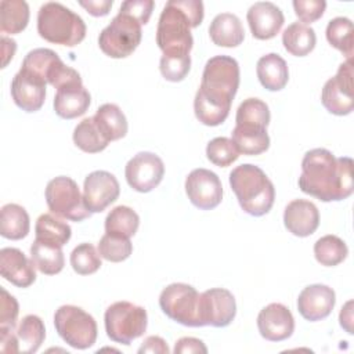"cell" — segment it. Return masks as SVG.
Masks as SVG:
<instances>
[{
	"mask_svg": "<svg viewBox=\"0 0 354 354\" xmlns=\"http://www.w3.org/2000/svg\"><path fill=\"white\" fill-rule=\"evenodd\" d=\"M317 43L315 32L311 26L301 22L290 24L282 33V44L285 50L295 57L310 54Z\"/></svg>",
	"mask_w": 354,
	"mask_h": 354,
	"instance_id": "28",
	"label": "cell"
},
{
	"mask_svg": "<svg viewBox=\"0 0 354 354\" xmlns=\"http://www.w3.org/2000/svg\"><path fill=\"white\" fill-rule=\"evenodd\" d=\"M209 36L216 46L236 47L245 39L241 19L231 12L217 14L209 26Z\"/></svg>",
	"mask_w": 354,
	"mask_h": 354,
	"instance_id": "24",
	"label": "cell"
},
{
	"mask_svg": "<svg viewBox=\"0 0 354 354\" xmlns=\"http://www.w3.org/2000/svg\"><path fill=\"white\" fill-rule=\"evenodd\" d=\"M30 228L29 214L18 203H7L0 212V234L3 238L18 241L28 235Z\"/></svg>",
	"mask_w": 354,
	"mask_h": 354,
	"instance_id": "27",
	"label": "cell"
},
{
	"mask_svg": "<svg viewBox=\"0 0 354 354\" xmlns=\"http://www.w3.org/2000/svg\"><path fill=\"white\" fill-rule=\"evenodd\" d=\"M91 102L83 82H73L59 87L54 97V111L62 119H75L86 113Z\"/></svg>",
	"mask_w": 354,
	"mask_h": 354,
	"instance_id": "22",
	"label": "cell"
},
{
	"mask_svg": "<svg viewBox=\"0 0 354 354\" xmlns=\"http://www.w3.org/2000/svg\"><path fill=\"white\" fill-rule=\"evenodd\" d=\"M353 59L348 58L339 65L336 75L326 80L321 93V102L333 115L344 116L354 108Z\"/></svg>",
	"mask_w": 354,
	"mask_h": 354,
	"instance_id": "12",
	"label": "cell"
},
{
	"mask_svg": "<svg viewBox=\"0 0 354 354\" xmlns=\"http://www.w3.org/2000/svg\"><path fill=\"white\" fill-rule=\"evenodd\" d=\"M104 324L106 336L112 342L129 346L147 330V310L130 301H116L106 308Z\"/></svg>",
	"mask_w": 354,
	"mask_h": 354,
	"instance_id": "6",
	"label": "cell"
},
{
	"mask_svg": "<svg viewBox=\"0 0 354 354\" xmlns=\"http://www.w3.org/2000/svg\"><path fill=\"white\" fill-rule=\"evenodd\" d=\"M98 130L111 142L123 138L127 134V119L116 104L101 105L93 116Z\"/></svg>",
	"mask_w": 354,
	"mask_h": 354,
	"instance_id": "26",
	"label": "cell"
},
{
	"mask_svg": "<svg viewBox=\"0 0 354 354\" xmlns=\"http://www.w3.org/2000/svg\"><path fill=\"white\" fill-rule=\"evenodd\" d=\"M1 51H3V64L1 68H6L7 64L12 59L15 50H17V43L15 40L7 37V36H1Z\"/></svg>",
	"mask_w": 354,
	"mask_h": 354,
	"instance_id": "51",
	"label": "cell"
},
{
	"mask_svg": "<svg viewBox=\"0 0 354 354\" xmlns=\"http://www.w3.org/2000/svg\"><path fill=\"white\" fill-rule=\"evenodd\" d=\"M169 351L170 350H169L166 342L160 336H148L138 348V354H145V353L169 354Z\"/></svg>",
	"mask_w": 354,
	"mask_h": 354,
	"instance_id": "47",
	"label": "cell"
},
{
	"mask_svg": "<svg viewBox=\"0 0 354 354\" xmlns=\"http://www.w3.org/2000/svg\"><path fill=\"white\" fill-rule=\"evenodd\" d=\"M326 40L343 55L353 58V22L346 17H336L326 25Z\"/></svg>",
	"mask_w": 354,
	"mask_h": 354,
	"instance_id": "38",
	"label": "cell"
},
{
	"mask_svg": "<svg viewBox=\"0 0 354 354\" xmlns=\"http://www.w3.org/2000/svg\"><path fill=\"white\" fill-rule=\"evenodd\" d=\"M35 234L36 239L62 248L71 239L72 230L69 224L62 221L58 216L53 213H43L36 220Z\"/></svg>",
	"mask_w": 354,
	"mask_h": 354,
	"instance_id": "30",
	"label": "cell"
},
{
	"mask_svg": "<svg viewBox=\"0 0 354 354\" xmlns=\"http://www.w3.org/2000/svg\"><path fill=\"white\" fill-rule=\"evenodd\" d=\"M73 142L75 145L87 153H97L104 151L109 141L102 136V133L98 130L93 116L86 118L82 122L77 123V126L73 130Z\"/></svg>",
	"mask_w": 354,
	"mask_h": 354,
	"instance_id": "36",
	"label": "cell"
},
{
	"mask_svg": "<svg viewBox=\"0 0 354 354\" xmlns=\"http://www.w3.org/2000/svg\"><path fill=\"white\" fill-rule=\"evenodd\" d=\"M292 4L295 14L301 22H304V25L319 19L326 8L325 0H295Z\"/></svg>",
	"mask_w": 354,
	"mask_h": 354,
	"instance_id": "44",
	"label": "cell"
},
{
	"mask_svg": "<svg viewBox=\"0 0 354 354\" xmlns=\"http://www.w3.org/2000/svg\"><path fill=\"white\" fill-rule=\"evenodd\" d=\"M69 260L73 271L79 275L94 274L102 266L98 249H95L91 243L87 242L77 245L72 250Z\"/></svg>",
	"mask_w": 354,
	"mask_h": 354,
	"instance_id": "39",
	"label": "cell"
},
{
	"mask_svg": "<svg viewBox=\"0 0 354 354\" xmlns=\"http://www.w3.org/2000/svg\"><path fill=\"white\" fill-rule=\"evenodd\" d=\"M54 326L59 337L77 350H86L97 340L95 319L77 306H61L54 314Z\"/></svg>",
	"mask_w": 354,
	"mask_h": 354,
	"instance_id": "9",
	"label": "cell"
},
{
	"mask_svg": "<svg viewBox=\"0 0 354 354\" xmlns=\"http://www.w3.org/2000/svg\"><path fill=\"white\" fill-rule=\"evenodd\" d=\"M339 321L340 326L347 332L353 333V300H348L343 307L339 314Z\"/></svg>",
	"mask_w": 354,
	"mask_h": 354,
	"instance_id": "50",
	"label": "cell"
},
{
	"mask_svg": "<svg viewBox=\"0 0 354 354\" xmlns=\"http://www.w3.org/2000/svg\"><path fill=\"white\" fill-rule=\"evenodd\" d=\"M153 1L152 0H127L123 1L119 11H123L134 17L141 25H145L152 14Z\"/></svg>",
	"mask_w": 354,
	"mask_h": 354,
	"instance_id": "45",
	"label": "cell"
},
{
	"mask_svg": "<svg viewBox=\"0 0 354 354\" xmlns=\"http://www.w3.org/2000/svg\"><path fill=\"white\" fill-rule=\"evenodd\" d=\"M185 192L194 206L210 210L223 199V185L218 176L207 169H194L185 178Z\"/></svg>",
	"mask_w": 354,
	"mask_h": 354,
	"instance_id": "15",
	"label": "cell"
},
{
	"mask_svg": "<svg viewBox=\"0 0 354 354\" xmlns=\"http://www.w3.org/2000/svg\"><path fill=\"white\" fill-rule=\"evenodd\" d=\"M17 339L19 344V353L33 354L36 353L46 339V328L40 317L35 314L25 315L17 330Z\"/></svg>",
	"mask_w": 354,
	"mask_h": 354,
	"instance_id": "31",
	"label": "cell"
},
{
	"mask_svg": "<svg viewBox=\"0 0 354 354\" xmlns=\"http://www.w3.org/2000/svg\"><path fill=\"white\" fill-rule=\"evenodd\" d=\"M246 19L253 37L259 40L275 37L285 22L283 12L271 1H257L250 6Z\"/></svg>",
	"mask_w": 354,
	"mask_h": 354,
	"instance_id": "19",
	"label": "cell"
},
{
	"mask_svg": "<svg viewBox=\"0 0 354 354\" xmlns=\"http://www.w3.org/2000/svg\"><path fill=\"white\" fill-rule=\"evenodd\" d=\"M238 87V61L228 55H216L207 59L205 65L202 82L196 91V95L218 108L230 111Z\"/></svg>",
	"mask_w": 354,
	"mask_h": 354,
	"instance_id": "4",
	"label": "cell"
},
{
	"mask_svg": "<svg viewBox=\"0 0 354 354\" xmlns=\"http://www.w3.org/2000/svg\"><path fill=\"white\" fill-rule=\"evenodd\" d=\"M22 72L57 90L73 82H82L77 71L65 65L59 55L50 48H35L29 51L21 65Z\"/></svg>",
	"mask_w": 354,
	"mask_h": 354,
	"instance_id": "8",
	"label": "cell"
},
{
	"mask_svg": "<svg viewBox=\"0 0 354 354\" xmlns=\"http://www.w3.org/2000/svg\"><path fill=\"white\" fill-rule=\"evenodd\" d=\"M35 267L33 260L17 248H3L0 250L1 277L18 288H28L36 281Z\"/></svg>",
	"mask_w": 354,
	"mask_h": 354,
	"instance_id": "20",
	"label": "cell"
},
{
	"mask_svg": "<svg viewBox=\"0 0 354 354\" xmlns=\"http://www.w3.org/2000/svg\"><path fill=\"white\" fill-rule=\"evenodd\" d=\"M141 24L131 15L119 11L98 36L101 51L111 58L131 55L141 43Z\"/></svg>",
	"mask_w": 354,
	"mask_h": 354,
	"instance_id": "7",
	"label": "cell"
},
{
	"mask_svg": "<svg viewBox=\"0 0 354 354\" xmlns=\"http://www.w3.org/2000/svg\"><path fill=\"white\" fill-rule=\"evenodd\" d=\"M206 156L213 165L227 167L239 158V152L231 138L216 137L209 141L206 147Z\"/></svg>",
	"mask_w": 354,
	"mask_h": 354,
	"instance_id": "41",
	"label": "cell"
},
{
	"mask_svg": "<svg viewBox=\"0 0 354 354\" xmlns=\"http://www.w3.org/2000/svg\"><path fill=\"white\" fill-rule=\"evenodd\" d=\"M231 140L239 153L260 155L270 147V137L267 129H253L235 126L231 133Z\"/></svg>",
	"mask_w": 354,
	"mask_h": 354,
	"instance_id": "32",
	"label": "cell"
},
{
	"mask_svg": "<svg viewBox=\"0 0 354 354\" xmlns=\"http://www.w3.org/2000/svg\"><path fill=\"white\" fill-rule=\"evenodd\" d=\"M19 306L14 296H11L4 288H1L0 297V333L1 332H15V325L18 319Z\"/></svg>",
	"mask_w": 354,
	"mask_h": 354,
	"instance_id": "43",
	"label": "cell"
},
{
	"mask_svg": "<svg viewBox=\"0 0 354 354\" xmlns=\"http://www.w3.org/2000/svg\"><path fill=\"white\" fill-rule=\"evenodd\" d=\"M260 335L270 342H282L292 336L295 318L290 310L281 303H271L260 310L257 315Z\"/></svg>",
	"mask_w": 354,
	"mask_h": 354,
	"instance_id": "17",
	"label": "cell"
},
{
	"mask_svg": "<svg viewBox=\"0 0 354 354\" xmlns=\"http://www.w3.org/2000/svg\"><path fill=\"white\" fill-rule=\"evenodd\" d=\"M127 184L137 192H149L156 188L163 176V160L152 152L136 153L124 167Z\"/></svg>",
	"mask_w": 354,
	"mask_h": 354,
	"instance_id": "14",
	"label": "cell"
},
{
	"mask_svg": "<svg viewBox=\"0 0 354 354\" xmlns=\"http://www.w3.org/2000/svg\"><path fill=\"white\" fill-rule=\"evenodd\" d=\"M133 252V243L130 242V238H123L112 234L102 235V238L98 242V253L102 259L112 261V263H120L130 257Z\"/></svg>",
	"mask_w": 354,
	"mask_h": 354,
	"instance_id": "40",
	"label": "cell"
},
{
	"mask_svg": "<svg viewBox=\"0 0 354 354\" xmlns=\"http://www.w3.org/2000/svg\"><path fill=\"white\" fill-rule=\"evenodd\" d=\"M230 185L243 212L260 217L268 213L275 201V188L267 174L254 165L243 163L230 173Z\"/></svg>",
	"mask_w": 354,
	"mask_h": 354,
	"instance_id": "3",
	"label": "cell"
},
{
	"mask_svg": "<svg viewBox=\"0 0 354 354\" xmlns=\"http://www.w3.org/2000/svg\"><path fill=\"white\" fill-rule=\"evenodd\" d=\"M0 350L3 353L15 354L19 353V344L15 332H1L0 333Z\"/></svg>",
	"mask_w": 354,
	"mask_h": 354,
	"instance_id": "49",
	"label": "cell"
},
{
	"mask_svg": "<svg viewBox=\"0 0 354 354\" xmlns=\"http://www.w3.org/2000/svg\"><path fill=\"white\" fill-rule=\"evenodd\" d=\"M176 354H206L207 353V347L205 346V343L196 337H181L174 344V350Z\"/></svg>",
	"mask_w": 354,
	"mask_h": 354,
	"instance_id": "46",
	"label": "cell"
},
{
	"mask_svg": "<svg viewBox=\"0 0 354 354\" xmlns=\"http://www.w3.org/2000/svg\"><path fill=\"white\" fill-rule=\"evenodd\" d=\"M138 225V214L124 205L113 207L105 218V232L123 238H131L137 232Z\"/></svg>",
	"mask_w": 354,
	"mask_h": 354,
	"instance_id": "34",
	"label": "cell"
},
{
	"mask_svg": "<svg viewBox=\"0 0 354 354\" xmlns=\"http://www.w3.org/2000/svg\"><path fill=\"white\" fill-rule=\"evenodd\" d=\"M236 314L234 295L224 288H212L201 293L199 321L201 326L224 328L228 326Z\"/></svg>",
	"mask_w": 354,
	"mask_h": 354,
	"instance_id": "13",
	"label": "cell"
},
{
	"mask_svg": "<svg viewBox=\"0 0 354 354\" xmlns=\"http://www.w3.org/2000/svg\"><path fill=\"white\" fill-rule=\"evenodd\" d=\"M86 24L76 12L57 1L44 3L37 12V32L44 40L73 47L86 37Z\"/></svg>",
	"mask_w": 354,
	"mask_h": 354,
	"instance_id": "5",
	"label": "cell"
},
{
	"mask_svg": "<svg viewBox=\"0 0 354 354\" xmlns=\"http://www.w3.org/2000/svg\"><path fill=\"white\" fill-rule=\"evenodd\" d=\"M11 97L18 108L25 112L39 111L46 100V84L22 71L12 77Z\"/></svg>",
	"mask_w": 354,
	"mask_h": 354,
	"instance_id": "23",
	"label": "cell"
},
{
	"mask_svg": "<svg viewBox=\"0 0 354 354\" xmlns=\"http://www.w3.org/2000/svg\"><path fill=\"white\" fill-rule=\"evenodd\" d=\"M29 6L24 0L0 1V30L3 33L17 35L22 32L29 22Z\"/></svg>",
	"mask_w": 354,
	"mask_h": 354,
	"instance_id": "33",
	"label": "cell"
},
{
	"mask_svg": "<svg viewBox=\"0 0 354 354\" xmlns=\"http://www.w3.org/2000/svg\"><path fill=\"white\" fill-rule=\"evenodd\" d=\"M159 69L167 82H181L191 69V57L189 54H163Z\"/></svg>",
	"mask_w": 354,
	"mask_h": 354,
	"instance_id": "42",
	"label": "cell"
},
{
	"mask_svg": "<svg viewBox=\"0 0 354 354\" xmlns=\"http://www.w3.org/2000/svg\"><path fill=\"white\" fill-rule=\"evenodd\" d=\"M256 73L261 86L270 91L282 90L289 80V69L285 59L275 53L259 58Z\"/></svg>",
	"mask_w": 354,
	"mask_h": 354,
	"instance_id": "25",
	"label": "cell"
},
{
	"mask_svg": "<svg viewBox=\"0 0 354 354\" xmlns=\"http://www.w3.org/2000/svg\"><path fill=\"white\" fill-rule=\"evenodd\" d=\"M44 196L51 213L61 218L82 221L91 216V212L84 205L77 183L71 177L58 176L50 180Z\"/></svg>",
	"mask_w": 354,
	"mask_h": 354,
	"instance_id": "10",
	"label": "cell"
},
{
	"mask_svg": "<svg viewBox=\"0 0 354 354\" xmlns=\"http://www.w3.org/2000/svg\"><path fill=\"white\" fill-rule=\"evenodd\" d=\"M30 259L36 268L46 275H55L61 272L65 266V257L61 246L39 239H35L30 246Z\"/></svg>",
	"mask_w": 354,
	"mask_h": 354,
	"instance_id": "29",
	"label": "cell"
},
{
	"mask_svg": "<svg viewBox=\"0 0 354 354\" xmlns=\"http://www.w3.org/2000/svg\"><path fill=\"white\" fill-rule=\"evenodd\" d=\"M271 115L268 105L259 98H246L236 109L235 122L236 126L267 129Z\"/></svg>",
	"mask_w": 354,
	"mask_h": 354,
	"instance_id": "35",
	"label": "cell"
},
{
	"mask_svg": "<svg viewBox=\"0 0 354 354\" xmlns=\"http://www.w3.org/2000/svg\"><path fill=\"white\" fill-rule=\"evenodd\" d=\"M120 194L118 178L106 170L91 171L83 184V199L91 213H101L113 203Z\"/></svg>",
	"mask_w": 354,
	"mask_h": 354,
	"instance_id": "16",
	"label": "cell"
},
{
	"mask_svg": "<svg viewBox=\"0 0 354 354\" xmlns=\"http://www.w3.org/2000/svg\"><path fill=\"white\" fill-rule=\"evenodd\" d=\"M348 254V248L343 239L336 235H324L314 243V256L321 266L335 267Z\"/></svg>",
	"mask_w": 354,
	"mask_h": 354,
	"instance_id": "37",
	"label": "cell"
},
{
	"mask_svg": "<svg viewBox=\"0 0 354 354\" xmlns=\"http://www.w3.org/2000/svg\"><path fill=\"white\" fill-rule=\"evenodd\" d=\"M203 21L201 0H170L160 12L156 44L163 54H189L194 46L191 29Z\"/></svg>",
	"mask_w": 354,
	"mask_h": 354,
	"instance_id": "2",
	"label": "cell"
},
{
	"mask_svg": "<svg viewBox=\"0 0 354 354\" xmlns=\"http://www.w3.org/2000/svg\"><path fill=\"white\" fill-rule=\"evenodd\" d=\"M353 167L351 158H336L325 148H314L301 160L299 188L322 202L343 201L354 191Z\"/></svg>",
	"mask_w": 354,
	"mask_h": 354,
	"instance_id": "1",
	"label": "cell"
},
{
	"mask_svg": "<svg viewBox=\"0 0 354 354\" xmlns=\"http://www.w3.org/2000/svg\"><path fill=\"white\" fill-rule=\"evenodd\" d=\"M283 224L290 234L300 238L308 236L319 225V212L310 201L293 199L285 207Z\"/></svg>",
	"mask_w": 354,
	"mask_h": 354,
	"instance_id": "21",
	"label": "cell"
},
{
	"mask_svg": "<svg viewBox=\"0 0 354 354\" xmlns=\"http://www.w3.org/2000/svg\"><path fill=\"white\" fill-rule=\"evenodd\" d=\"M336 303V295L332 288L322 283L306 286L297 297V310L307 321H319L326 318Z\"/></svg>",
	"mask_w": 354,
	"mask_h": 354,
	"instance_id": "18",
	"label": "cell"
},
{
	"mask_svg": "<svg viewBox=\"0 0 354 354\" xmlns=\"http://www.w3.org/2000/svg\"><path fill=\"white\" fill-rule=\"evenodd\" d=\"M79 4L93 17H104L109 12L113 1L112 0H87L79 1Z\"/></svg>",
	"mask_w": 354,
	"mask_h": 354,
	"instance_id": "48",
	"label": "cell"
},
{
	"mask_svg": "<svg viewBox=\"0 0 354 354\" xmlns=\"http://www.w3.org/2000/svg\"><path fill=\"white\" fill-rule=\"evenodd\" d=\"M199 297L198 290L183 282L167 285L159 296L160 310L173 321L184 325L198 328L199 321Z\"/></svg>",
	"mask_w": 354,
	"mask_h": 354,
	"instance_id": "11",
	"label": "cell"
}]
</instances>
